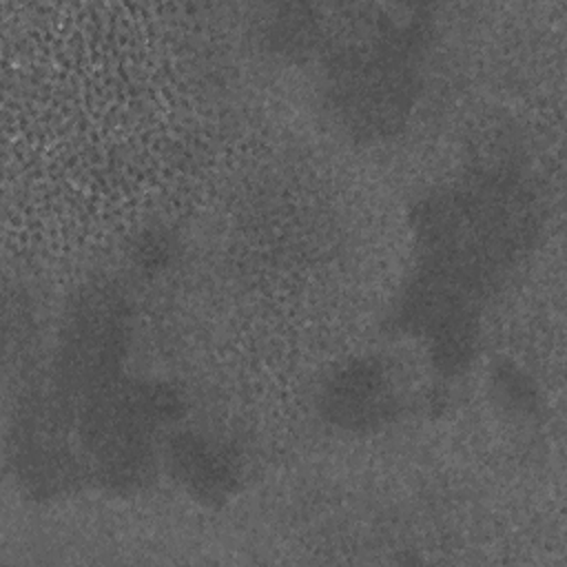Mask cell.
Returning <instances> with one entry per match:
<instances>
[{
    "label": "cell",
    "instance_id": "obj_2",
    "mask_svg": "<svg viewBox=\"0 0 567 567\" xmlns=\"http://www.w3.org/2000/svg\"><path fill=\"white\" fill-rule=\"evenodd\" d=\"M332 410L339 421L348 425L372 423L390 399H385L388 383L374 368H350L332 383Z\"/></svg>",
    "mask_w": 567,
    "mask_h": 567
},
{
    "label": "cell",
    "instance_id": "obj_1",
    "mask_svg": "<svg viewBox=\"0 0 567 567\" xmlns=\"http://www.w3.org/2000/svg\"><path fill=\"white\" fill-rule=\"evenodd\" d=\"M168 465L173 476L182 481L193 496L226 498L239 478L237 458L230 450L213 439L184 434L171 441Z\"/></svg>",
    "mask_w": 567,
    "mask_h": 567
}]
</instances>
